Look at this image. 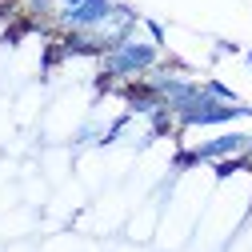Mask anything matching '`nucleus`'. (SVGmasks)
<instances>
[{
    "label": "nucleus",
    "instance_id": "nucleus-1",
    "mask_svg": "<svg viewBox=\"0 0 252 252\" xmlns=\"http://www.w3.org/2000/svg\"><path fill=\"white\" fill-rule=\"evenodd\" d=\"M164 60V48L156 44V40H140V36H128V40H120L116 48H108L100 56V76L96 84L108 92L116 80H140L144 72H152L156 64Z\"/></svg>",
    "mask_w": 252,
    "mask_h": 252
},
{
    "label": "nucleus",
    "instance_id": "nucleus-2",
    "mask_svg": "<svg viewBox=\"0 0 252 252\" xmlns=\"http://www.w3.org/2000/svg\"><path fill=\"white\" fill-rule=\"evenodd\" d=\"M244 116H252L248 104H240V100L236 104L232 100H216L212 92L204 88L192 104H184L176 112V128H216V124H232V120H244Z\"/></svg>",
    "mask_w": 252,
    "mask_h": 252
},
{
    "label": "nucleus",
    "instance_id": "nucleus-3",
    "mask_svg": "<svg viewBox=\"0 0 252 252\" xmlns=\"http://www.w3.org/2000/svg\"><path fill=\"white\" fill-rule=\"evenodd\" d=\"M120 0H52V24L60 32H88L108 20Z\"/></svg>",
    "mask_w": 252,
    "mask_h": 252
},
{
    "label": "nucleus",
    "instance_id": "nucleus-4",
    "mask_svg": "<svg viewBox=\"0 0 252 252\" xmlns=\"http://www.w3.org/2000/svg\"><path fill=\"white\" fill-rule=\"evenodd\" d=\"M248 144H252V132H224V136H212V140L196 144L192 156H196V164H216L224 156H244Z\"/></svg>",
    "mask_w": 252,
    "mask_h": 252
},
{
    "label": "nucleus",
    "instance_id": "nucleus-5",
    "mask_svg": "<svg viewBox=\"0 0 252 252\" xmlns=\"http://www.w3.org/2000/svg\"><path fill=\"white\" fill-rule=\"evenodd\" d=\"M204 88L212 92V96H216V100H232V104L240 100V96H236V92H232L228 84H220V80H204Z\"/></svg>",
    "mask_w": 252,
    "mask_h": 252
},
{
    "label": "nucleus",
    "instance_id": "nucleus-6",
    "mask_svg": "<svg viewBox=\"0 0 252 252\" xmlns=\"http://www.w3.org/2000/svg\"><path fill=\"white\" fill-rule=\"evenodd\" d=\"M244 60H248V68H252V48H248V52H244Z\"/></svg>",
    "mask_w": 252,
    "mask_h": 252
}]
</instances>
